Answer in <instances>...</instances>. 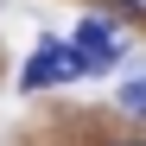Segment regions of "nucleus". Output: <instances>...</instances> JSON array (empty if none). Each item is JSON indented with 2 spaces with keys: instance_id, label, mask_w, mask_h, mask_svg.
I'll use <instances>...</instances> for the list:
<instances>
[{
  "instance_id": "obj_1",
  "label": "nucleus",
  "mask_w": 146,
  "mask_h": 146,
  "mask_svg": "<svg viewBox=\"0 0 146 146\" xmlns=\"http://www.w3.org/2000/svg\"><path fill=\"white\" fill-rule=\"evenodd\" d=\"M114 102L127 108V114H140V121H146V76H127V83L114 89Z\"/></svg>"
},
{
  "instance_id": "obj_2",
  "label": "nucleus",
  "mask_w": 146,
  "mask_h": 146,
  "mask_svg": "<svg viewBox=\"0 0 146 146\" xmlns=\"http://www.w3.org/2000/svg\"><path fill=\"white\" fill-rule=\"evenodd\" d=\"M121 7H127V13H133V19H146V0H121Z\"/></svg>"
}]
</instances>
